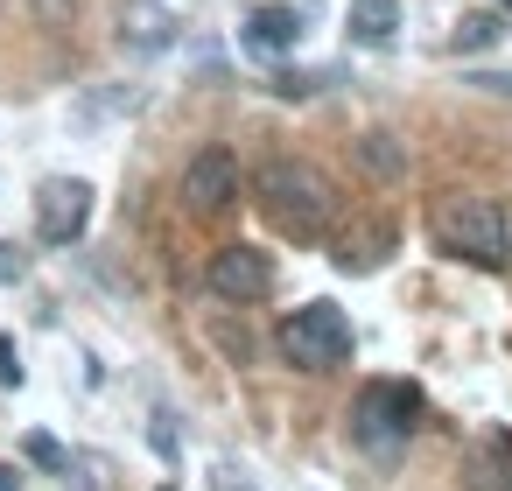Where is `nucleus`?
Listing matches in <instances>:
<instances>
[{"label": "nucleus", "mask_w": 512, "mask_h": 491, "mask_svg": "<svg viewBox=\"0 0 512 491\" xmlns=\"http://www.w3.org/2000/svg\"><path fill=\"white\" fill-rule=\"evenodd\" d=\"M386 253H393V225H386V218H365V225H351V232L337 239V253H330V260H337L344 274H379V267H386Z\"/></svg>", "instance_id": "1a4fd4ad"}, {"label": "nucleus", "mask_w": 512, "mask_h": 491, "mask_svg": "<svg viewBox=\"0 0 512 491\" xmlns=\"http://www.w3.org/2000/svg\"><path fill=\"white\" fill-rule=\"evenodd\" d=\"M113 113H141V92H134V85H113V92H92V99L78 106L85 127H99V120H113Z\"/></svg>", "instance_id": "4468645a"}, {"label": "nucleus", "mask_w": 512, "mask_h": 491, "mask_svg": "<svg viewBox=\"0 0 512 491\" xmlns=\"http://www.w3.org/2000/svg\"><path fill=\"white\" fill-rule=\"evenodd\" d=\"M253 197H260V211H267L288 239H302V246H316V239L337 225V183H330L316 162H302V155L260 162V169H253Z\"/></svg>", "instance_id": "f257e3e1"}, {"label": "nucleus", "mask_w": 512, "mask_h": 491, "mask_svg": "<svg viewBox=\"0 0 512 491\" xmlns=\"http://www.w3.org/2000/svg\"><path fill=\"white\" fill-rule=\"evenodd\" d=\"M211 491H260V484H246L232 463H218V470H211Z\"/></svg>", "instance_id": "aec40b11"}, {"label": "nucleus", "mask_w": 512, "mask_h": 491, "mask_svg": "<svg viewBox=\"0 0 512 491\" xmlns=\"http://www.w3.org/2000/svg\"><path fill=\"white\" fill-rule=\"evenodd\" d=\"M239 183H246V176H239V155L211 141V148H197L190 169H183V204H190L197 218H218L225 204H239Z\"/></svg>", "instance_id": "39448f33"}, {"label": "nucleus", "mask_w": 512, "mask_h": 491, "mask_svg": "<svg viewBox=\"0 0 512 491\" xmlns=\"http://www.w3.org/2000/svg\"><path fill=\"white\" fill-rule=\"evenodd\" d=\"M85 225H92V183L50 176V183L36 190V232H43V246H78Z\"/></svg>", "instance_id": "423d86ee"}, {"label": "nucleus", "mask_w": 512, "mask_h": 491, "mask_svg": "<svg viewBox=\"0 0 512 491\" xmlns=\"http://www.w3.org/2000/svg\"><path fill=\"white\" fill-rule=\"evenodd\" d=\"M0 8H8V0H0Z\"/></svg>", "instance_id": "bb28decb"}, {"label": "nucleus", "mask_w": 512, "mask_h": 491, "mask_svg": "<svg viewBox=\"0 0 512 491\" xmlns=\"http://www.w3.org/2000/svg\"><path fill=\"white\" fill-rule=\"evenodd\" d=\"M176 43H183V15L176 8H162V0H127V8H120V50L162 57Z\"/></svg>", "instance_id": "6e6552de"}, {"label": "nucleus", "mask_w": 512, "mask_h": 491, "mask_svg": "<svg viewBox=\"0 0 512 491\" xmlns=\"http://www.w3.org/2000/svg\"><path fill=\"white\" fill-rule=\"evenodd\" d=\"M470 85H477V92H498V99H512V78H505V71H477Z\"/></svg>", "instance_id": "412c9836"}, {"label": "nucleus", "mask_w": 512, "mask_h": 491, "mask_svg": "<svg viewBox=\"0 0 512 491\" xmlns=\"http://www.w3.org/2000/svg\"><path fill=\"white\" fill-rule=\"evenodd\" d=\"M239 43L260 50V57H281V50L302 43V15H295V8H253L246 29H239Z\"/></svg>", "instance_id": "9d476101"}, {"label": "nucleus", "mask_w": 512, "mask_h": 491, "mask_svg": "<svg viewBox=\"0 0 512 491\" xmlns=\"http://www.w3.org/2000/svg\"><path fill=\"white\" fill-rule=\"evenodd\" d=\"M414 414H421V393H414L407 379H372V386L351 400V442H358L365 456L393 463V456H407V442H414Z\"/></svg>", "instance_id": "7ed1b4c3"}, {"label": "nucleus", "mask_w": 512, "mask_h": 491, "mask_svg": "<svg viewBox=\"0 0 512 491\" xmlns=\"http://www.w3.org/2000/svg\"><path fill=\"white\" fill-rule=\"evenodd\" d=\"M22 274H29V253H22L15 239H0V288H15Z\"/></svg>", "instance_id": "f3484780"}, {"label": "nucleus", "mask_w": 512, "mask_h": 491, "mask_svg": "<svg viewBox=\"0 0 512 491\" xmlns=\"http://www.w3.org/2000/svg\"><path fill=\"white\" fill-rule=\"evenodd\" d=\"M22 456H29L36 470H57V477H71V449H64L57 435H43V428H29V435H22Z\"/></svg>", "instance_id": "2eb2a0df"}, {"label": "nucleus", "mask_w": 512, "mask_h": 491, "mask_svg": "<svg viewBox=\"0 0 512 491\" xmlns=\"http://www.w3.org/2000/svg\"><path fill=\"white\" fill-rule=\"evenodd\" d=\"M0 386H22V351H15V337H0Z\"/></svg>", "instance_id": "6ab92c4d"}, {"label": "nucleus", "mask_w": 512, "mask_h": 491, "mask_svg": "<svg viewBox=\"0 0 512 491\" xmlns=\"http://www.w3.org/2000/svg\"><path fill=\"white\" fill-rule=\"evenodd\" d=\"M428 239L435 253L449 260H470V267H505L512 246H505V211L491 197H435L428 204Z\"/></svg>", "instance_id": "f03ea898"}, {"label": "nucleus", "mask_w": 512, "mask_h": 491, "mask_svg": "<svg viewBox=\"0 0 512 491\" xmlns=\"http://www.w3.org/2000/svg\"><path fill=\"white\" fill-rule=\"evenodd\" d=\"M491 8H498V15H512V0H491Z\"/></svg>", "instance_id": "b1692460"}, {"label": "nucleus", "mask_w": 512, "mask_h": 491, "mask_svg": "<svg viewBox=\"0 0 512 491\" xmlns=\"http://www.w3.org/2000/svg\"><path fill=\"white\" fill-rule=\"evenodd\" d=\"M323 78H309V71H274V99H309Z\"/></svg>", "instance_id": "dca6fc26"}, {"label": "nucleus", "mask_w": 512, "mask_h": 491, "mask_svg": "<svg viewBox=\"0 0 512 491\" xmlns=\"http://www.w3.org/2000/svg\"><path fill=\"white\" fill-rule=\"evenodd\" d=\"M0 491H22V470L15 463H0Z\"/></svg>", "instance_id": "5701e85b"}, {"label": "nucleus", "mask_w": 512, "mask_h": 491, "mask_svg": "<svg viewBox=\"0 0 512 491\" xmlns=\"http://www.w3.org/2000/svg\"><path fill=\"white\" fill-rule=\"evenodd\" d=\"M36 8H43L50 22H71V0H36Z\"/></svg>", "instance_id": "4be33fe9"}, {"label": "nucleus", "mask_w": 512, "mask_h": 491, "mask_svg": "<svg viewBox=\"0 0 512 491\" xmlns=\"http://www.w3.org/2000/svg\"><path fill=\"white\" fill-rule=\"evenodd\" d=\"M162 491H176V484H162Z\"/></svg>", "instance_id": "a878e982"}, {"label": "nucleus", "mask_w": 512, "mask_h": 491, "mask_svg": "<svg viewBox=\"0 0 512 491\" xmlns=\"http://www.w3.org/2000/svg\"><path fill=\"white\" fill-rule=\"evenodd\" d=\"M148 442H155V456H169V463H176V428H169V414H155V421H148Z\"/></svg>", "instance_id": "a211bd4d"}, {"label": "nucleus", "mask_w": 512, "mask_h": 491, "mask_svg": "<svg viewBox=\"0 0 512 491\" xmlns=\"http://www.w3.org/2000/svg\"><path fill=\"white\" fill-rule=\"evenodd\" d=\"M351 316L337 309V302H302L288 323H281V351H288V365L295 372H330V365H344L351 358Z\"/></svg>", "instance_id": "20e7f679"}, {"label": "nucleus", "mask_w": 512, "mask_h": 491, "mask_svg": "<svg viewBox=\"0 0 512 491\" xmlns=\"http://www.w3.org/2000/svg\"><path fill=\"white\" fill-rule=\"evenodd\" d=\"M400 29V0H351V43H393Z\"/></svg>", "instance_id": "f8f14e48"}, {"label": "nucleus", "mask_w": 512, "mask_h": 491, "mask_svg": "<svg viewBox=\"0 0 512 491\" xmlns=\"http://www.w3.org/2000/svg\"><path fill=\"white\" fill-rule=\"evenodd\" d=\"M351 155H358V169H365L372 183H407V141H400V134L372 127V134L351 141Z\"/></svg>", "instance_id": "9b49d317"}, {"label": "nucleus", "mask_w": 512, "mask_h": 491, "mask_svg": "<svg viewBox=\"0 0 512 491\" xmlns=\"http://www.w3.org/2000/svg\"><path fill=\"white\" fill-rule=\"evenodd\" d=\"M498 43H505L498 8H470V15L456 22V57H484V50H498Z\"/></svg>", "instance_id": "ddd939ff"}, {"label": "nucleus", "mask_w": 512, "mask_h": 491, "mask_svg": "<svg viewBox=\"0 0 512 491\" xmlns=\"http://www.w3.org/2000/svg\"><path fill=\"white\" fill-rule=\"evenodd\" d=\"M498 491H512V477H505V484H498Z\"/></svg>", "instance_id": "393cba45"}, {"label": "nucleus", "mask_w": 512, "mask_h": 491, "mask_svg": "<svg viewBox=\"0 0 512 491\" xmlns=\"http://www.w3.org/2000/svg\"><path fill=\"white\" fill-rule=\"evenodd\" d=\"M204 281H211V295L218 302H267L274 295V260L260 253V246H218L211 253V267H204Z\"/></svg>", "instance_id": "0eeeda50"}]
</instances>
